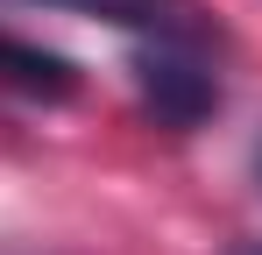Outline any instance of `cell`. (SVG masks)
<instances>
[{
	"mask_svg": "<svg viewBox=\"0 0 262 255\" xmlns=\"http://www.w3.org/2000/svg\"><path fill=\"white\" fill-rule=\"evenodd\" d=\"M64 14H92L106 29H128L142 42H206V14L199 0H43Z\"/></svg>",
	"mask_w": 262,
	"mask_h": 255,
	"instance_id": "2",
	"label": "cell"
},
{
	"mask_svg": "<svg viewBox=\"0 0 262 255\" xmlns=\"http://www.w3.org/2000/svg\"><path fill=\"white\" fill-rule=\"evenodd\" d=\"M0 85L29 92V99H71L78 92V71L57 57V50H36L21 36H0Z\"/></svg>",
	"mask_w": 262,
	"mask_h": 255,
	"instance_id": "3",
	"label": "cell"
},
{
	"mask_svg": "<svg viewBox=\"0 0 262 255\" xmlns=\"http://www.w3.org/2000/svg\"><path fill=\"white\" fill-rule=\"evenodd\" d=\"M135 85H142V107L163 128H199L220 107V85H213V71L191 57V42H149V50L135 57Z\"/></svg>",
	"mask_w": 262,
	"mask_h": 255,
	"instance_id": "1",
	"label": "cell"
},
{
	"mask_svg": "<svg viewBox=\"0 0 262 255\" xmlns=\"http://www.w3.org/2000/svg\"><path fill=\"white\" fill-rule=\"evenodd\" d=\"M255 177H262V149H255Z\"/></svg>",
	"mask_w": 262,
	"mask_h": 255,
	"instance_id": "5",
	"label": "cell"
},
{
	"mask_svg": "<svg viewBox=\"0 0 262 255\" xmlns=\"http://www.w3.org/2000/svg\"><path fill=\"white\" fill-rule=\"evenodd\" d=\"M234 255H262V241H248V248H234Z\"/></svg>",
	"mask_w": 262,
	"mask_h": 255,
	"instance_id": "4",
	"label": "cell"
}]
</instances>
